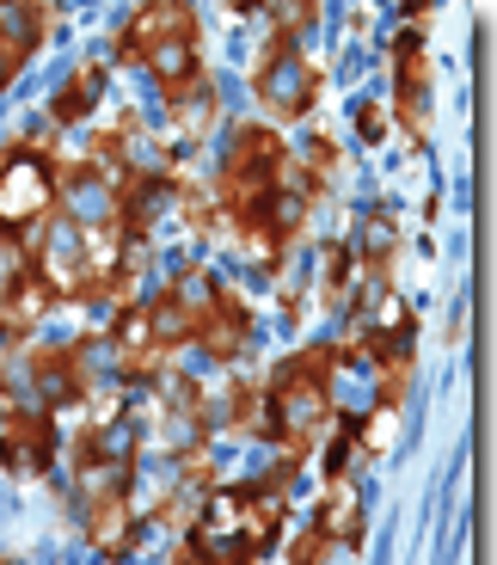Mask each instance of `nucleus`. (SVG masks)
Returning a JSON list of instances; mask_svg holds the SVG:
<instances>
[{"label": "nucleus", "instance_id": "20e7f679", "mask_svg": "<svg viewBox=\"0 0 497 565\" xmlns=\"http://www.w3.org/2000/svg\"><path fill=\"white\" fill-rule=\"evenodd\" d=\"M50 308H56V289H50L37 270H13L7 301H0V332H13V339H19V332H31Z\"/></svg>", "mask_w": 497, "mask_h": 565}, {"label": "nucleus", "instance_id": "6e6552de", "mask_svg": "<svg viewBox=\"0 0 497 565\" xmlns=\"http://www.w3.org/2000/svg\"><path fill=\"white\" fill-rule=\"evenodd\" d=\"M93 99H99V68H80V74L68 81V93L56 99V124H74V117H80Z\"/></svg>", "mask_w": 497, "mask_h": 565}, {"label": "nucleus", "instance_id": "0eeeda50", "mask_svg": "<svg viewBox=\"0 0 497 565\" xmlns=\"http://www.w3.org/2000/svg\"><path fill=\"white\" fill-rule=\"evenodd\" d=\"M320 541H363V504H356V492L344 480H332V498H326V510H320Z\"/></svg>", "mask_w": 497, "mask_h": 565}, {"label": "nucleus", "instance_id": "7ed1b4c3", "mask_svg": "<svg viewBox=\"0 0 497 565\" xmlns=\"http://www.w3.org/2000/svg\"><path fill=\"white\" fill-rule=\"evenodd\" d=\"M0 449H7V467L13 473H43L50 467V449H56V424L43 418V412L19 406L0 418Z\"/></svg>", "mask_w": 497, "mask_h": 565}, {"label": "nucleus", "instance_id": "39448f33", "mask_svg": "<svg viewBox=\"0 0 497 565\" xmlns=\"http://www.w3.org/2000/svg\"><path fill=\"white\" fill-rule=\"evenodd\" d=\"M142 62L160 74V81H166V93H185V86L197 81V43H191V31H179V38H160Z\"/></svg>", "mask_w": 497, "mask_h": 565}, {"label": "nucleus", "instance_id": "f03ea898", "mask_svg": "<svg viewBox=\"0 0 497 565\" xmlns=\"http://www.w3.org/2000/svg\"><path fill=\"white\" fill-rule=\"evenodd\" d=\"M50 198H56V184L37 160L13 154L0 160V227H25V222H43L50 215Z\"/></svg>", "mask_w": 497, "mask_h": 565}, {"label": "nucleus", "instance_id": "423d86ee", "mask_svg": "<svg viewBox=\"0 0 497 565\" xmlns=\"http://www.w3.org/2000/svg\"><path fill=\"white\" fill-rule=\"evenodd\" d=\"M93 547L111 553V559H123V553L136 547V516H129L123 492H117V498H99V504H93Z\"/></svg>", "mask_w": 497, "mask_h": 565}, {"label": "nucleus", "instance_id": "f257e3e1", "mask_svg": "<svg viewBox=\"0 0 497 565\" xmlns=\"http://www.w3.org/2000/svg\"><path fill=\"white\" fill-rule=\"evenodd\" d=\"M258 93H264V105L277 117H301L313 105V93H320V74L307 68V62L295 56V43H289V31L277 43H270L264 56V74H258Z\"/></svg>", "mask_w": 497, "mask_h": 565}, {"label": "nucleus", "instance_id": "1a4fd4ad", "mask_svg": "<svg viewBox=\"0 0 497 565\" xmlns=\"http://www.w3.org/2000/svg\"><path fill=\"white\" fill-rule=\"evenodd\" d=\"M356 129H363V141H381L387 136V105H363V111H356Z\"/></svg>", "mask_w": 497, "mask_h": 565}]
</instances>
